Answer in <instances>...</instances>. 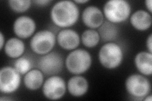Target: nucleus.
Segmentation results:
<instances>
[{
    "label": "nucleus",
    "instance_id": "nucleus-1",
    "mask_svg": "<svg viewBox=\"0 0 152 101\" xmlns=\"http://www.w3.org/2000/svg\"><path fill=\"white\" fill-rule=\"evenodd\" d=\"M80 11L74 1L64 0L56 2L50 12L51 20L56 27L69 28L79 20Z\"/></svg>",
    "mask_w": 152,
    "mask_h": 101
},
{
    "label": "nucleus",
    "instance_id": "nucleus-2",
    "mask_svg": "<svg viewBox=\"0 0 152 101\" xmlns=\"http://www.w3.org/2000/svg\"><path fill=\"white\" fill-rule=\"evenodd\" d=\"M124 52L115 42H106L98 52V60L104 68L114 70L119 67L124 60Z\"/></svg>",
    "mask_w": 152,
    "mask_h": 101
},
{
    "label": "nucleus",
    "instance_id": "nucleus-3",
    "mask_svg": "<svg viewBox=\"0 0 152 101\" xmlns=\"http://www.w3.org/2000/svg\"><path fill=\"white\" fill-rule=\"evenodd\" d=\"M92 56L84 49H76L71 51L65 61L66 70L74 75H82L87 72L92 65Z\"/></svg>",
    "mask_w": 152,
    "mask_h": 101
},
{
    "label": "nucleus",
    "instance_id": "nucleus-4",
    "mask_svg": "<svg viewBox=\"0 0 152 101\" xmlns=\"http://www.w3.org/2000/svg\"><path fill=\"white\" fill-rule=\"evenodd\" d=\"M104 17L111 23L118 24L126 22L131 15V6L125 0H110L103 8Z\"/></svg>",
    "mask_w": 152,
    "mask_h": 101
},
{
    "label": "nucleus",
    "instance_id": "nucleus-5",
    "mask_svg": "<svg viewBox=\"0 0 152 101\" xmlns=\"http://www.w3.org/2000/svg\"><path fill=\"white\" fill-rule=\"evenodd\" d=\"M125 88L127 92L135 100H142L150 94L151 86L146 76L134 73L129 75L126 80Z\"/></svg>",
    "mask_w": 152,
    "mask_h": 101
},
{
    "label": "nucleus",
    "instance_id": "nucleus-6",
    "mask_svg": "<svg viewBox=\"0 0 152 101\" xmlns=\"http://www.w3.org/2000/svg\"><path fill=\"white\" fill-rule=\"evenodd\" d=\"M56 42V37L54 32L50 30H41L31 37L30 47L35 54L42 56L51 52Z\"/></svg>",
    "mask_w": 152,
    "mask_h": 101
},
{
    "label": "nucleus",
    "instance_id": "nucleus-7",
    "mask_svg": "<svg viewBox=\"0 0 152 101\" xmlns=\"http://www.w3.org/2000/svg\"><path fill=\"white\" fill-rule=\"evenodd\" d=\"M37 68L48 76L57 75L62 71L64 60L59 52L51 51L42 55L37 61Z\"/></svg>",
    "mask_w": 152,
    "mask_h": 101
},
{
    "label": "nucleus",
    "instance_id": "nucleus-8",
    "mask_svg": "<svg viewBox=\"0 0 152 101\" xmlns=\"http://www.w3.org/2000/svg\"><path fill=\"white\" fill-rule=\"evenodd\" d=\"M21 84V75L14 67L6 66L0 70V92L4 94L15 93Z\"/></svg>",
    "mask_w": 152,
    "mask_h": 101
},
{
    "label": "nucleus",
    "instance_id": "nucleus-9",
    "mask_svg": "<svg viewBox=\"0 0 152 101\" xmlns=\"http://www.w3.org/2000/svg\"><path fill=\"white\" fill-rule=\"evenodd\" d=\"M66 84L65 80L58 75L50 76L43 83L42 92L45 97L48 100H60L65 95Z\"/></svg>",
    "mask_w": 152,
    "mask_h": 101
},
{
    "label": "nucleus",
    "instance_id": "nucleus-10",
    "mask_svg": "<svg viewBox=\"0 0 152 101\" xmlns=\"http://www.w3.org/2000/svg\"><path fill=\"white\" fill-rule=\"evenodd\" d=\"M36 29L34 19L28 16H20L15 19L13 24V31L17 37L26 39L33 36Z\"/></svg>",
    "mask_w": 152,
    "mask_h": 101
},
{
    "label": "nucleus",
    "instance_id": "nucleus-11",
    "mask_svg": "<svg viewBox=\"0 0 152 101\" xmlns=\"http://www.w3.org/2000/svg\"><path fill=\"white\" fill-rule=\"evenodd\" d=\"M56 42L63 49L73 51L77 49L80 43V37L75 31L64 28L56 36Z\"/></svg>",
    "mask_w": 152,
    "mask_h": 101
},
{
    "label": "nucleus",
    "instance_id": "nucleus-12",
    "mask_svg": "<svg viewBox=\"0 0 152 101\" xmlns=\"http://www.w3.org/2000/svg\"><path fill=\"white\" fill-rule=\"evenodd\" d=\"M84 25L90 29H96L104 22V15L100 8L95 6L87 7L82 13Z\"/></svg>",
    "mask_w": 152,
    "mask_h": 101
},
{
    "label": "nucleus",
    "instance_id": "nucleus-13",
    "mask_svg": "<svg viewBox=\"0 0 152 101\" xmlns=\"http://www.w3.org/2000/svg\"><path fill=\"white\" fill-rule=\"evenodd\" d=\"M69 93L74 97H81L88 92V80L80 75H75L69 78L66 84Z\"/></svg>",
    "mask_w": 152,
    "mask_h": 101
},
{
    "label": "nucleus",
    "instance_id": "nucleus-14",
    "mask_svg": "<svg viewBox=\"0 0 152 101\" xmlns=\"http://www.w3.org/2000/svg\"><path fill=\"white\" fill-rule=\"evenodd\" d=\"M129 18L131 25L136 31H146L151 26V14L146 10L138 9L132 13Z\"/></svg>",
    "mask_w": 152,
    "mask_h": 101
},
{
    "label": "nucleus",
    "instance_id": "nucleus-15",
    "mask_svg": "<svg viewBox=\"0 0 152 101\" xmlns=\"http://www.w3.org/2000/svg\"><path fill=\"white\" fill-rule=\"evenodd\" d=\"M134 65L140 73L144 76L152 74V53L148 51H141L137 53L134 60Z\"/></svg>",
    "mask_w": 152,
    "mask_h": 101
},
{
    "label": "nucleus",
    "instance_id": "nucleus-16",
    "mask_svg": "<svg viewBox=\"0 0 152 101\" xmlns=\"http://www.w3.org/2000/svg\"><path fill=\"white\" fill-rule=\"evenodd\" d=\"M4 50V53L8 57L16 60L24 54L26 46L20 38L12 37L6 41Z\"/></svg>",
    "mask_w": 152,
    "mask_h": 101
},
{
    "label": "nucleus",
    "instance_id": "nucleus-17",
    "mask_svg": "<svg viewBox=\"0 0 152 101\" xmlns=\"http://www.w3.org/2000/svg\"><path fill=\"white\" fill-rule=\"evenodd\" d=\"M45 75L39 69H32L24 75L23 84L29 90L35 91L42 87L44 83Z\"/></svg>",
    "mask_w": 152,
    "mask_h": 101
},
{
    "label": "nucleus",
    "instance_id": "nucleus-18",
    "mask_svg": "<svg viewBox=\"0 0 152 101\" xmlns=\"http://www.w3.org/2000/svg\"><path fill=\"white\" fill-rule=\"evenodd\" d=\"M98 32L103 42H114L119 36V28L117 24L106 21L98 28Z\"/></svg>",
    "mask_w": 152,
    "mask_h": 101
},
{
    "label": "nucleus",
    "instance_id": "nucleus-19",
    "mask_svg": "<svg viewBox=\"0 0 152 101\" xmlns=\"http://www.w3.org/2000/svg\"><path fill=\"white\" fill-rule=\"evenodd\" d=\"M100 40V36L98 31L90 28L84 31L80 37L82 44L88 48L95 47L99 44Z\"/></svg>",
    "mask_w": 152,
    "mask_h": 101
},
{
    "label": "nucleus",
    "instance_id": "nucleus-20",
    "mask_svg": "<svg viewBox=\"0 0 152 101\" xmlns=\"http://www.w3.org/2000/svg\"><path fill=\"white\" fill-rule=\"evenodd\" d=\"M13 67L20 75H26L32 69V61L27 57L21 56L15 60Z\"/></svg>",
    "mask_w": 152,
    "mask_h": 101
},
{
    "label": "nucleus",
    "instance_id": "nucleus-21",
    "mask_svg": "<svg viewBox=\"0 0 152 101\" xmlns=\"http://www.w3.org/2000/svg\"><path fill=\"white\" fill-rule=\"evenodd\" d=\"M32 3V1L30 0H9L8 1V5L13 12L22 13L29 9Z\"/></svg>",
    "mask_w": 152,
    "mask_h": 101
},
{
    "label": "nucleus",
    "instance_id": "nucleus-22",
    "mask_svg": "<svg viewBox=\"0 0 152 101\" xmlns=\"http://www.w3.org/2000/svg\"><path fill=\"white\" fill-rule=\"evenodd\" d=\"M32 2L38 7H45L48 6L50 3H52V1H50V0H36V1H33Z\"/></svg>",
    "mask_w": 152,
    "mask_h": 101
},
{
    "label": "nucleus",
    "instance_id": "nucleus-23",
    "mask_svg": "<svg viewBox=\"0 0 152 101\" xmlns=\"http://www.w3.org/2000/svg\"><path fill=\"white\" fill-rule=\"evenodd\" d=\"M146 45L148 51L152 53V34L151 33H150V34L148 36V37H147Z\"/></svg>",
    "mask_w": 152,
    "mask_h": 101
},
{
    "label": "nucleus",
    "instance_id": "nucleus-24",
    "mask_svg": "<svg viewBox=\"0 0 152 101\" xmlns=\"http://www.w3.org/2000/svg\"><path fill=\"white\" fill-rule=\"evenodd\" d=\"M5 37L4 36V34L2 32H0V49L3 50L5 45Z\"/></svg>",
    "mask_w": 152,
    "mask_h": 101
},
{
    "label": "nucleus",
    "instance_id": "nucleus-25",
    "mask_svg": "<svg viewBox=\"0 0 152 101\" xmlns=\"http://www.w3.org/2000/svg\"><path fill=\"white\" fill-rule=\"evenodd\" d=\"M145 7L147 9V12L151 14L152 13V1L151 0H146L145 1Z\"/></svg>",
    "mask_w": 152,
    "mask_h": 101
},
{
    "label": "nucleus",
    "instance_id": "nucleus-26",
    "mask_svg": "<svg viewBox=\"0 0 152 101\" xmlns=\"http://www.w3.org/2000/svg\"><path fill=\"white\" fill-rule=\"evenodd\" d=\"M76 4H86L88 2H89V0H75V1H74Z\"/></svg>",
    "mask_w": 152,
    "mask_h": 101
},
{
    "label": "nucleus",
    "instance_id": "nucleus-27",
    "mask_svg": "<svg viewBox=\"0 0 152 101\" xmlns=\"http://www.w3.org/2000/svg\"><path fill=\"white\" fill-rule=\"evenodd\" d=\"M143 100L145 101H151L152 100V95L150 94L148 95H146V97L143 99Z\"/></svg>",
    "mask_w": 152,
    "mask_h": 101
}]
</instances>
